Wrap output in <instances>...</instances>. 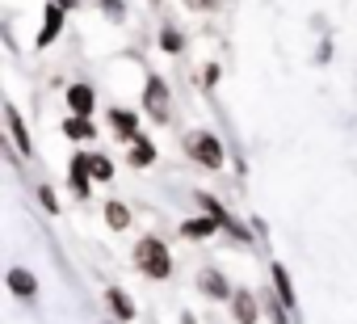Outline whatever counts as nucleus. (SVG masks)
<instances>
[{"label": "nucleus", "instance_id": "obj_19", "mask_svg": "<svg viewBox=\"0 0 357 324\" xmlns=\"http://www.w3.org/2000/svg\"><path fill=\"white\" fill-rule=\"evenodd\" d=\"M160 47H164L168 55H176V51H181V47H185V38H181V34H176V30H164V34H160Z\"/></svg>", "mask_w": 357, "mask_h": 324}, {"label": "nucleus", "instance_id": "obj_7", "mask_svg": "<svg viewBox=\"0 0 357 324\" xmlns=\"http://www.w3.org/2000/svg\"><path fill=\"white\" fill-rule=\"evenodd\" d=\"M9 290H13L17 299H34V290H38V278H34L30 270L13 265V270H9Z\"/></svg>", "mask_w": 357, "mask_h": 324}, {"label": "nucleus", "instance_id": "obj_8", "mask_svg": "<svg viewBox=\"0 0 357 324\" xmlns=\"http://www.w3.org/2000/svg\"><path fill=\"white\" fill-rule=\"evenodd\" d=\"M231 316H236V324H257V299H252V290H236L231 295Z\"/></svg>", "mask_w": 357, "mask_h": 324}, {"label": "nucleus", "instance_id": "obj_1", "mask_svg": "<svg viewBox=\"0 0 357 324\" xmlns=\"http://www.w3.org/2000/svg\"><path fill=\"white\" fill-rule=\"evenodd\" d=\"M135 270H139V274H147V278H155V282L172 278L168 244H164V240H155V236H143V240L135 244Z\"/></svg>", "mask_w": 357, "mask_h": 324}, {"label": "nucleus", "instance_id": "obj_3", "mask_svg": "<svg viewBox=\"0 0 357 324\" xmlns=\"http://www.w3.org/2000/svg\"><path fill=\"white\" fill-rule=\"evenodd\" d=\"M168 105H172L168 84H164L160 76H151V80H147V89H143V110H147L155 122H168Z\"/></svg>", "mask_w": 357, "mask_h": 324}, {"label": "nucleus", "instance_id": "obj_17", "mask_svg": "<svg viewBox=\"0 0 357 324\" xmlns=\"http://www.w3.org/2000/svg\"><path fill=\"white\" fill-rule=\"evenodd\" d=\"M63 135L68 139H93V122L89 118H68L63 122Z\"/></svg>", "mask_w": 357, "mask_h": 324}, {"label": "nucleus", "instance_id": "obj_10", "mask_svg": "<svg viewBox=\"0 0 357 324\" xmlns=\"http://www.w3.org/2000/svg\"><path fill=\"white\" fill-rule=\"evenodd\" d=\"M63 30V5H51L47 9V22H43V34H38V47H51Z\"/></svg>", "mask_w": 357, "mask_h": 324}, {"label": "nucleus", "instance_id": "obj_13", "mask_svg": "<svg viewBox=\"0 0 357 324\" xmlns=\"http://www.w3.org/2000/svg\"><path fill=\"white\" fill-rule=\"evenodd\" d=\"M89 186H93V173H89V156H76V160H72V190L84 198V194H89Z\"/></svg>", "mask_w": 357, "mask_h": 324}, {"label": "nucleus", "instance_id": "obj_9", "mask_svg": "<svg viewBox=\"0 0 357 324\" xmlns=\"http://www.w3.org/2000/svg\"><path fill=\"white\" fill-rule=\"evenodd\" d=\"M130 165L135 169H147V165H155V143L147 139V135H139V139H130Z\"/></svg>", "mask_w": 357, "mask_h": 324}, {"label": "nucleus", "instance_id": "obj_15", "mask_svg": "<svg viewBox=\"0 0 357 324\" xmlns=\"http://www.w3.org/2000/svg\"><path fill=\"white\" fill-rule=\"evenodd\" d=\"M223 223L219 219H190L185 228H181V236H190V240H206V236H215Z\"/></svg>", "mask_w": 357, "mask_h": 324}, {"label": "nucleus", "instance_id": "obj_5", "mask_svg": "<svg viewBox=\"0 0 357 324\" xmlns=\"http://www.w3.org/2000/svg\"><path fill=\"white\" fill-rule=\"evenodd\" d=\"M269 278H273V295L286 303V311H294V307H298V299H294V282H290L286 265H282V261H273V265H269Z\"/></svg>", "mask_w": 357, "mask_h": 324}, {"label": "nucleus", "instance_id": "obj_6", "mask_svg": "<svg viewBox=\"0 0 357 324\" xmlns=\"http://www.w3.org/2000/svg\"><path fill=\"white\" fill-rule=\"evenodd\" d=\"M198 286H202V295H206V299H227V303H231V295H236L219 270H202V274H198Z\"/></svg>", "mask_w": 357, "mask_h": 324}, {"label": "nucleus", "instance_id": "obj_18", "mask_svg": "<svg viewBox=\"0 0 357 324\" xmlns=\"http://www.w3.org/2000/svg\"><path fill=\"white\" fill-rule=\"evenodd\" d=\"M89 173H93V182H109V177H114L109 156H89Z\"/></svg>", "mask_w": 357, "mask_h": 324}, {"label": "nucleus", "instance_id": "obj_2", "mask_svg": "<svg viewBox=\"0 0 357 324\" xmlns=\"http://www.w3.org/2000/svg\"><path fill=\"white\" fill-rule=\"evenodd\" d=\"M185 152L198 160V165H206V169H223V143H219L211 131H194V135H185Z\"/></svg>", "mask_w": 357, "mask_h": 324}, {"label": "nucleus", "instance_id": "obj_14", "mask_svg": "<svg viewBox=\"0 0 357 324\" xmlns=\"http://www.w3.org/2000/svg\"><path fill=\"white\" fill-rule=\"evenodd\" d=\"M105 303L114 307V320H135V303H130L118 286H109V290H105Z\"/></svg>", "mask_w": 357, "mask_h": 324}, {"label": "nucleus", "instance_id": "obj_12", "mask_svg": "<svg viewBox=\"0 0 357 324\" xmlns=\"http://www.w3.org/2000/svg\"><path fill=\"white\" fill-rule=\"evenodd\" d=\"M109 126L130 143V139H139V118L130 114V110H109Z\"/></svg>", "mask_w": 357, "mask_h": 324}, {"label": "nucleus", "instance_id": "obj_11", "mask_svg": "<svg viewBox=\"0 0 357 324\" xmlns=\"http://www.w3.org/2000/svg\"><path fill=\"white\" fill-rule=\"evenodd\" d=\"M68 105H72L76 118H89V114H93V89H89V84H72V89H68Z\"/></svg>", "mask_w": 357, "mask_h": 324}, {"label": "nucleus", "instance_id": "obj_4", "mask_svg": "<svg viewBox=\"0 0 357 324\" xmlns=\"http://www.w3.org/2000/svg\"><path fill=\"white\" fill-rule=\"evenodd\" d=\"M5 122H9V135L17 143L22 156H34V143H30V131H26V118L17 114V105H5Z\"/></svg>", "mask_w": 357, "mask_h": 324}, {"label": "nucleus", "instance_id": "obj_16", "mask_svg": "<svg viewBox=\"0 0 357 324\" xmlns=\"http://www.w3.org/2000/svg\"><path fill=\"white\" fill-rule=\"evenodd\" d=\"M105 223H109L114 232H126V228H130V211H126L122 202H105Z\"/></svg>", "mask_w": 357, "mask_h": 324}, {"label": "nucleus", "instance_id": "obj_20", "mask_svg": "<svg viewBox=\"0 0 357 324\" xmlns=\"http://www.w3.org/2000/svg\"><path fill=\"white\" fill-rule=\"evenodd\" d=\"M38 198H43V207H47V211H59V202H55V194H51V190H47V186H43V190H38Z\"/></svg>", "mask_w": 357, "mask_h": 324}]
</instances>
